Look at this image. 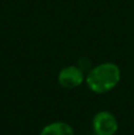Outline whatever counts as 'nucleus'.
I'll return each instance as SVG.
<instances>
[{
    "label": "nucleus",
    "mask_w": 134,
    "mask_h": 135,
    "mask_svg": "<svg viewBox=\"0 0 134 135\" xmlns=\"http://www.w3.org/2000/svg\"><path fill=\"white\" fill-rule=\"evenodd\" d=\"M92 128L95 135H115L119 129V122L112 112L100 110L93 116Z\"/></svg>",
    "instance_id": "2"
},
{
    "label": "nucleus",
    "mask_w": 134,
    "mask_h": 135,
    "mask_svg": "<svg viewBox=\"0 0 134 135\" xmlns=\"http://www.w3.org/2000/svg\"><path fill=\"white\" fill-rule=\"evenodd\" d=\"M121 79V70L113 62H103L93 66L85 74V84L92 93L102 95L111 93Z\"/></svg>",
    "instance_id": "1"
},
{
    "label": "nucleus",
    "mask_w": 134,
    "mask_h": 135,
    "mask_svg": "<svg viewBox=\"0 0 134 135\" xmlns=\"http://www.w3.org/2000/svg\"><path fill=\"white\" fill-rule=\"evenodd\" d=\"M39 135H75V131L68 122L55 121L45 124Z\"/></svg>",
    "instance_id": "4"
},
{
    "label": "nucleus",
    "mask_w": 134,
    "mask_h": 135,
    "mask_svg": "<svg viewBox=\"0 0 134 135\" xmlns=\"http://www.w3.org/2000/svg\"><path fill=\"white\" fill-rule=\"evenodd\" d=\"M57 82L63 89L73 90L85 82V72L77 65H66L59 70Z\"/></svg>",
    "instance_id": "3"
}]
</instances>
